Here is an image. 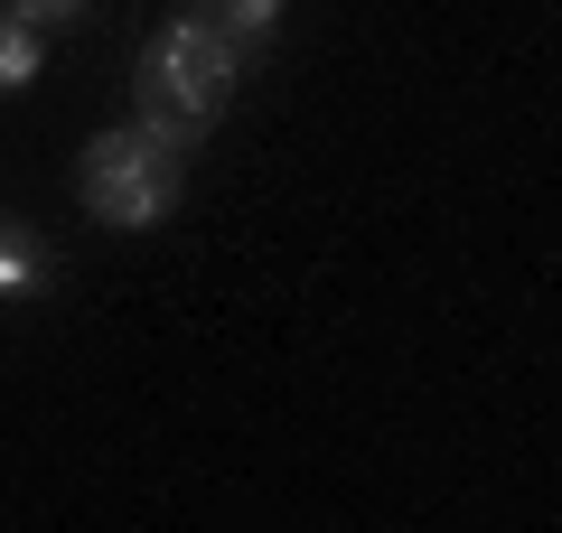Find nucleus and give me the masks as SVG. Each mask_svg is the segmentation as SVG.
I'll return each instance as SVG.
<instances>
[{
	"label": "nucleus",
	"instance_id": "f257e3e1",
	"mask_svg": "<svg viewBox=\"0 0 562 533\" xmlns=\"http://www.w3.org/2000/svg\"><path fill=\"white\" fill-rule=\"evenodd\" d=\"M235 66H244V47L225 38L206 10L169 20L160 38L140 47V132H160L169 150H188V140H198L206 122L225 113V94H235Z\"/></svg>",
	"mask_w": 562,
	"mask_h": 533
},
{
	"label": "nucleus",
	"instance_id": "f03ea898",
	"mask_svg": "<svg viewBox=\"0 0 562 533\" xmlns=\"http://www.w3.org/2000/svg\"><path fill=\"white\" fill-rule=\"evenodd\" d=\"M76 169H85V206H94L103 225H122V235H140V225H160L169 206H179V150H169L160 132H140V122L94 132Z\"/></svg>",
	"mask_w": 562,
	"mask_h": 533
},
{
	"label": "nucleus",
	"instance_id": "7ed1b4c3",
	"mask_svg": "<svg viewBox=\"0 0 562 533\" xmlns=\"http://www.w3.org/2000/svg\"><path fill=\"white\" fill-rule=\"evenodd\" d=\"M38 66H47V29L20 20V10L0 0V94H29V84H38Z\"/></svg>",
	"mask_w": 562,
	"mask_h": 533
},
{
	"label": "nucleus",
	"instance_id": "20e7f679",
	"mask_svg": "<svg viewBox=\"0 0 562 533\" xmlns=\"http://www.w3.org/2000/svg\"><path fill=\"white\" fill-rule=\"evenodd\" d=\"M47 281V243L29 225H0V299H29Z\"/></svg>",
	"mask_w": 562,
	"mask_h": 533
},
{
	"label": "nucleus",
	"instance_id": "39448f33",
	"mask_svg": "<svg viewBox=\"0 0 562 533\" xmlns=\"http://www.w3.org/2000/svg\"><path fill=\"white\" fill-rule=\"evenodd\" d=\"M206 20H216L235 47H262L281 29V0H206Z\"/></svg>",
	"mask_w": 562,
	"mask_h": 533
},
{
	"label": "nucleus",
	"instance_id": "423d86ee",
	"mask_svg": "<svg viewBox=\"0 0 562 533\" xmlns=\"http://www.w3.org/2000/svg\"><path fill=\"white\" fill-rule=\"evenodd\" d=\"M10 10H20V20H38V29H47V20H76L85 0H10Z\"/></svg>",
	"mask_w": 562,
	"mask_h": 533
}]
</instances>
